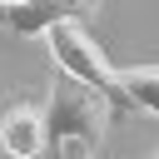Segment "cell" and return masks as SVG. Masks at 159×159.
<instances>
[{
	"mask_svg": "<svg viewBox=\"0 0 159 159\" xmlns=\"http://www.w3.org/2000/svg\"><path fill=\"white\" fill-rule=\"evenodd\" d=\"M109 119H119V114L99 89L80 84L65 70L50 80V99H45V149L50 154H60L65 144H84L99 154L109 139Z\"/></svg>",
	"mask_w": 159,
	"mask_h": 159,
	"instance_id": "obj_1",
	"label": "cell"
},
{
	"mask_svg": "<svg viewBox=\"0 0 159 159\" xmlns=\"http://www.w3.org/2000/svg\"><path fill=\"white\" fill-rule=\"evenodd\" d=\"M45 35H50V55H55V65H60L65 75H75V80L89 84V89H99V94L114 104V114H129V109H134L129 94H124V84H119V70L109 65L104 45L89 35L84 20H60V25H50Z\"/></svg>",
	"mask_w": 159,
	"mask_h": 159,
	"instance_id": "obj_2",
	"label": "cell"
},
{
	"mask_svg": "<svg viewBox=\"0 0 159 159\" xmlns=\"http://www.w3.org/2000/svg\"><path fill=\"white\" fill-rule=\"evenodd\" d=\"M94 0H10L0 5V25L15 35H45L60 20H80Z\"/></svg>",
	"mask_w": 159,
	"mask_h": 159,
	"instance_id": "obj_3",
	"label": "cell"
},
{
	"mask_svg": "<svg viewBox=\"0 0 159 159\" xmlns=\"http://www.w3.org/2000/svg\"><path fill=\"white\" fill-rule=\"evenodd\" d=\"M0 149L10 159H40L45 154V109L40 104H10L0 114Z\"/></svg>",
	"mask_w": 159,
	"mask_h": 159,
	"instance_id": "obj_4",
	"label": "cell"
},
{
	"mask_svg": "<svg viewBox=\"0 0 159 159\" xmlns=\"http://www.w3.org/2000/svg\"><path fill=\"white\" fill-rule=\"evenodd\" d=\"M119 84H124V94H129L134 109L159 114V65H124L119 70Z\"/></svg>",
	"mask_w": 159,
	"mask_h": 159,
	"instance_id": "obj_5",
	"label": "cell"
},
{
	"mask_svg": "<svg viewBox=\"0 0 159 159\" xmlns=\"http://www.w3.org/2000/svg\"><path fill=\"white\" fill-rule=\"evenodd\" d=\"M55 159H99V154H94V149H84V144H65Z\"/></svg>",
	"mask_w": 159,
	"mask_h": 159,
	"instance_id": "obj_6",
	"label": "cell"
},
{
	"mask_svg": "<svg viewBox=\"0 0 159 159\" xmlns=\"http://www.w3.org/2000/svg\"><path fill=\"white\" fill-rule=\"evenodd\" d=\"M0 5H10V0H0Z\"/></svg>",
	"mask_w": 159,
	"mask_h": 159,
	"instance_id": "obj_7",
	"label": "cell"
},
{
	"mask_svg": "<svg viewBox=\"0 0 159 159\" xmlns=\"http://www.w3.org/2000/svg\"><path fill=\"white\" fill-rule=\"evenodd\" d=\"M154 159H159V154H154Z\"/></svg>",
	"mask_w": 159,
	"mask_h": 159,
	"instance_id": "obj_8",
	"label": "cell"
}]
</instances>
